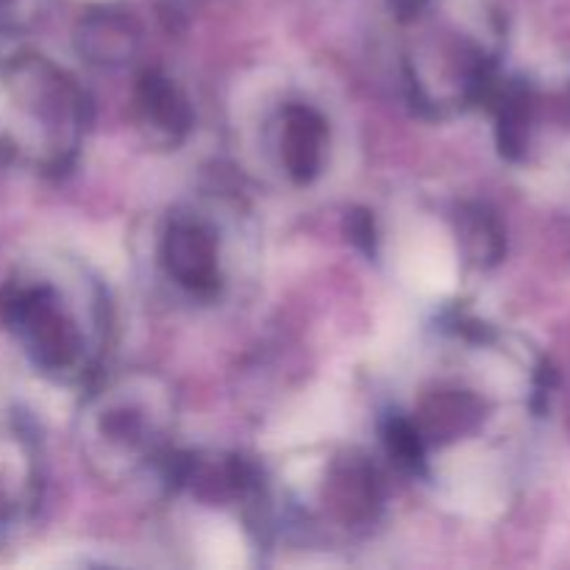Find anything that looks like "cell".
<instances>
[{"label":"cell","mask_w":570,"mask_h":570,"mask_svg":"<svg viewBox=\"0 0 570 570\" xmlns=\"http://www.w3.org/2000/svg\"><path fill=\"white\" fill-rule=\"evenodd\" d=\"M173 434L176 401L150 373L111 379L81 410V451L106 482H139L148 473L170 479L178 460Z\"/></svg>","instance_id":"cell-3"},{"label":"cell","mask_w":570,"mask_h":570,"mask_svg":"<svg viewBox=\"0 0 570 570\" xmlns=\"http://www.w3.org/2000/svg\"><path fill=\"white\" fill-rule=\"evenodd\" d=\"M3 321L45 379L92 382L109 332V304L87 267L56 262L17 273L3 289Z\"/></svg>","instance_id":"cell-2"},{"label":"cell","mask_w":570,"mask_h":570,"mask_svg":"<svg viewBox=\"0 0 570 570\" xmlns=\"http://www.w3.org/2000/svg\"><path fill=\"white\" fill-rule=\"evenodd\" d=\"M22 0H0V22H9L20 11Z\"/></svg>","instance_id":"cell-11"},{"label":"cell","mask_w":570,"mask_h":570,"mask_svg":"<svg viewBox=\"0 0 570 570\" xmlns=\"http://www.w3.org/2000/svg\"><path fill=\"white\" fill-rule=\"evenodd\" d=\"M137 109L142 126L161 142L176 145L193 122V109L181 89L165 76H148L137 89Z\"/></svg>","instance_id":"cell-9"},{"label":"cell","mask_w":570,"mask_h":570,"mask_svg":"<svg viewBox=\"0 0 570 570\" xmlns=\"http://www.w3.org/2000/svg\"><path fill=\"white\" fill-rule=\"evenodd\" d=\"M301 504L306 518H315L321 527L360 534L371 529L382 512V479L365 454L340 451L312 468Z\"/></svg>","instance_id":"cell-6"},{"label":"cell","mask_w":570,"mask_h":570,"mask_svg":"<svg viewBox=\"0 0 570 570\" xmlns=\"http://www.w3.org/2000/svg\"><path fill=\"white\" fill-rule=\"evenodd\" d=\"M278 165L293 181L309 184L321 176L328 154V122L306 104H287L278 115Z\"/></svg>","instance_id":"cell-7"},{"label":"cell","mask_w":570,"mask_h":570,"mask_svg":"<svg viewBox=\"0 0 570 570\" xmlns=\"http://www.w3.org/2000/svg\"><path fill=\"white\" fill-rule=\"evenodd\" d=\"M417 382L406 410L390 415L393 456L426 476L454 504L499 501L507 482L501 426L518 399L523 367L488 332L456 328Z\"/></svg>","instance_id":"cell-1"},{"label":"cell","mask_w":570,"mask_h":570,"mask_svg":"<svg viewBox=\"0 0 570 570\" xmlns=\"http://www.w3.org/2000/svg\"><path fill=\"white\" fill-rule=\"evenodd\" d=\"M37 501V456L17 423H0V534L28 515Z\"/></svg>","instance_id":"cell-8"},{"label":"cell","mask_w":570,"mask_h":570,"mask_svg":"<svg viewBox=\"0 0 570 570\" xmlns=\"http://www.w3.org/2000/svg\"><path fill=\"white\" fill-rule=\"evenodd\" d=\"M156 259L167 282L200 304L220 298L232 282L226 226L217 215L195 206L167 217L156 243Z\"/></svg>","instance_id":"cell-5"},{"label":"cell","mask_w":570,"mask_h":570,"mask_svg":"<svg viewBox=\"0 0 570 570\" xmlns=\"http://www.w3.org/2000/svg\"><path fill=\"white\" fill-rule=\"evenodd\" d=\"M134 31L128 28L126 20H117L106 11L98 20L87 22L81 33V53L92 56V61L100 65H117V61L128 59L134 50Z\"/></svg>","instance_id":"cell-10"},{"label":"cell","mask_w":570,"mask_h":570,"mask_svg":"<svg viewBox=\"0 0 570 570\" xmlns=\"http://www.w3.org/2000/svg\"><path fill=\"white\" fill-rule=\"evenodd\" d=\"M87 95L42 53L0 61V142L39 170H61L81 148Z\"/></svg>","instance_id":"cell-4"}]
</instances>
